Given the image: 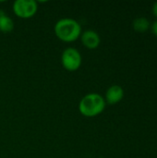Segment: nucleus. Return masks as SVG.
<instances>
[{"mask_svg":"<svg viewBox=\"0 0 157 158\" xmlns=\"http://www.w3.org/2000/svg\"><path fill=\"white\" fill-rule=\"evenodd\" d=\"M56 36L64 43H72L77 41L81 35V26L74 19L64 18L56 21L55 28Z\"/></svg>","mask_w":157,"mask_h":158,"instance_id":"nucleus-1","label":"nucleus"},{"mask_svg":"<svg viewBox=\"0 0 157 158\" xmlns=\"http://www.w3.org/2000/svg\"><path fill=\"white\" fill-rule=\"evenodd\" d=\"M151 30H152L153 33L157 37V20L153 22V24L151 25Z\"/></svg>","mask_w":157,"mask_h":158,"instance_id":"nucleus-9","label":"nucleus"},{"mask_svg":"<svg viewBox=\"0 0 157 158\" xmlns=\"http://www.w3.org/2000/svg\"><path fill=\"white\" fill-rule=\"evenodd\" d=\"M124 97V90L119 85H112L110 86L104 97L105 103L108 105H116L119 103Z\"/></svg>","mask_w":157,"mask_h":158,"instance_id":"nucleus-6","label":"nucleus"},{"mask_svg":"<svg viewBox=\"0 0 157 158\" xmlns=\"http://www.w3.org/2000/svg\"><path fill=\"white\" fill-rule=\"evenodd\" d=\"M82 63V56L80 51L74 47L66 48L61 55V64L68 71L78 70Z\"/></svg>","mask_w":157,"mask_h":158,"instance_id":"nucleus-3","label":"nucleus"},{"mask_svg":"<svg viewBox=\"0 0 157 158\" xmlns=\"http://www.w3.org/2000/svg\"><path fill=\"white\" fill-rule=\"evenodd\" d=\"M15 24L13 19L3 11H0V31L7 33L14 30Z\"/></svg>","mask_w":157,"mask_h":158,"instance_id":"nucleus-7","label":"nucleus"},{"mask_svg":"<svg viewBox=\"0 0 157 158\" xmlns=\"http://www.w3.org/2000/svg\"><path fill=\"white\" fill-rule=\"evenodd\" d=\"M12 9L18 18L30 19L36 14L38 4L34 0H16L13 3Z\"/></svg>","mask_w":157,"mask_h":158,"instance_id":"nucleus-4","label":"nucleus"},{"mask_svg":"<svg viewBox=\"0 0 157 158\" xmlns=\"http://www.w3.org/2000/svg\"><path fill=\"white\" fill-rule=\"evenodd\" d=\"M132 26H133V29L135 31L145 32L151 28V23L148 19H146L144 17H140L133 20Z\"/></svg>","mask_w":157,"mask_h":158,"instance_id":"nucleus-8","label":"nucleus"},{"mask_svg":"<svg viewBox=\"0 0 157 158\" xmlns=\"http://www.w3.org/2000/svg\"><path fill=\"white\" fill-rule=\"evenodd\" d=\"M81 41L82 44L88 48V49H95L100 45L101 43V38L99 34L93 31V30H86L83 32H81Z\"/></svg>","mask_w":157,"mask_h":158,"instance_id":"nucleus-5","label":"nucleus"},{"mask_svg":"<svg viewBox=\"0 0 157 158\" xmlns=\"http://www.w3.org/2000/svg\"><path fill=\"white\" fill-rule=\"evenodd\" d=\"M152 11H153L154 15L157 18V2H155V3L154 4V6H153V7H152Z\"/></svg>","mask_w":157,"mask_h":158,"instance_id":"nucleus-10","label":"nucleus"},{"mask_svg":"<svg viewBox=\"0 0 157 158\" xmlns=\"http://www.w3.org/2000/svg\"><path fill=\"white\" fill-rule=\"evenodd\" d=\"M106 106L104 96L96 93L84 95L79 103L80 113L86 118H94L103 113Z\"/></svg>","mask_w":157,"mask_h":158,"instance_id":"nucleus-2","label":"nucleus"}]
</instances>
